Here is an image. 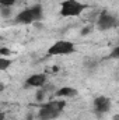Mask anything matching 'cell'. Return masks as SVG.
I'll return each mask as SVG.
<instances>
[{"instance_id":"cell-12","label":"cell","mask_w":119,"mask_h":120,"mask_svg":"<svg viewBox=\"0 0 119 120\" xmlns=\"http://www.w3.org/2000/svg\"><path fill=\"white\" fill-rule=\"evenodd\" d=\"M17 0H0V7H13Z\"/></svg>"},{"instance_id":"cell-15","label":"cell","mask_w":119,"mask_h":120,"mask_svg":"<svg viewBox=\"0 0 119 120\" xmlns=\"http://www.w3.org/2000/svg\"><path fill=\"white\" fill-rule=\"evenodd\" d=\"M91 31H92V27H84L83 30L80 31V35H83V36H84V35H88Z\"/></svg>"},{"instance_id":"cell-11","label":"cell","mask_w":119,"mask_h":120,"mask_svg":"<svg viewBox=\"0 0 119 120\" xmlns=\"http://www.w3.org/2000/svg\"><path fill=\"white\" fill-rule=\"evenodd\" d=\"M45 95H46V91L44 90V88H41V90H38L35 92V101L36 102H44V99H45Z\"/></svg>"},{"instance_id":"cell-18","label":"cell","mask_w":119,"mask_h":120,"mask_svg":"<svg viewBox=\"0 0 119 120\" xmlns=\"http://www.w3.org/2000/svg\"><path fill=\"white\" fill-rule=\"evenodd\" d=\"M52 70H53L52 73H58V70H59V67H56V66H55V67H52Z\"/></svg>"},{"instance_id":"cell-2","label":"cell","mask_w":119,"mask_h":120,"mask_svg":"<svg viewBox=\"0 0 119 120\" xmlns=\"http://www.w3.org/2000/svg\"><path fill=\"white\" fill-rule=\"evenodd\" d=\"M44 17V8L41 4H35L32 7L28 8H24L23 11H20L16 18H14V22L17 24H36L38 21H41Z\"/></svg>"},{"instance_id":"cell-14","label":"cell","mask_w":119,"mask_h":120,"mask_svg":"<svg viewBox=\"0 0 119 120\" xmlns=\"http://www.w3.org/2000/svg\"><path fill=\"white\" fill-rule=\"evenodd\" d=\"M0 55H1V57H8L11 55V50L8 48H0Z\"/></svg>"},{"instance_id":"cell-9","label":"cell","mask_w":119,"mask_h":120,"mask_svg":"<svg viewBox=\"0 0 119 120\" xmlns=\"http://www.w3.org/2000/svg\"><path fill=\"white\" fill-rule=\"evenodd\" d=\"M11 60L8 59V57H1L0 56V71H4V70H7L10 66H11Z\"/></svg>"},{"instance_id":"cell-3","label":"cell","mask_w":119,"mask_h":120,"mask_svg":"<svg viewBox=\"0 0 119 120\" xmlns=\"http://www.w3.org/2000/svg\"><path fill=\"white\" fill-rule=\"evenodd\" d=\"M87 8H88V4H84L79 0H64L60 4L59 14L62 17H79Z\"/></svg>"},{"instance_id":"cell-17","label":"cell","mask_w":119,"mask_h":120,"mask_svg":"<svg viewBox=\"0 0 119 120\" xmlns=\"http://www.w3.org/2000/svg\"><path fill=\"white\" fill-rule=\"evenodd\" d=\"M4 119H6V115L3 112H0V120H4Z\"/></svg>"},{"instance_id":"cell-8","label":"cell","mask_w":119,"mask_h":120,"mask_svg":"<svg viewBox=\"0 0 119 120\" xmlns=\"http://www.w3.org/2000/svg\"><path fill=\"white\" fill-rule=\"evenodd\" d=\"M79 94V91L73 87H63V88H59V90L55 91V96L56 98H71V96H76Z\"/></svg>"},{"instance_id":"cell-4","label":"cell","mask_w":119,"mask_h":120,"mask_svg":"<svg viewBox=\"0 0 119 120\" xmlns=\"http://www.w3.org/2000/svg\"><path fill=\"white\" fill-rule=\"evenodd\" d=\"M76 52V45L70 41H58L53 45L49 46L48 49V55L49 56H66V55H71Z\"/></svg>"},{"instance_id":"cell-6","label":"cell","mask_w":119,"mask_h":120,"mask_svg":"<svg viewBox=\"0 0 119 120\" xmlns=\"http://www.w3.org/2000/svg\"><path fill=\"white\" fill-rule=\"evenodd\" d=\"M111 99L108 96H104V95H99L97 96L94 101H92V108H94V112L97 115H104V113H108L109 109H111Z\"/></svg>"},{"instance_id":"cell-7","label":"cell","mask_w":119,"mask_h":120,"mask_svg":"<svg viewBox=\"0 0 119 120\" xmlns=\"http://www.w3.org/2000/svg\"><path fill=\"white\" fill-rule=\"evenodd\" d=\"M46 82H48L46 74L38 73V74H32V75H30V77L25 80L24 87H25V88H42Z\"/></svg>"},{"instance_id":"cell-20","label":"cell","mask_w":119,"mask_h":120,"mask_svg":"<svg viewBox=\"0 0 119 120\" xmlns=\"http://www.w3.org/2000/svg\"><path fill=\"white\" fill-rule=\"evenodd\" d=\"M114 120H119V117H118V115H115V116H114Z\"/></svg>"},{"instance_id":"cell-10","label":"cell","mask_w":119,"mask_h":120,"mask_svg":"<svg viewBox=\"0 0 119 120\" xmlns=\"http://www.w3.org/2000/svg\"><path fill=\"white\" fill-rule=\"evenodd\" d=\"M0 14L3 18H10L13 14V7H0Z\"/></svg>"},{"instance_id":"cell-19","label":"cell","mask_w":119,"mask_h":120,"mask_svg":"<svg viewBox=\"0 0 119 120\" xmlns=\"http://www.w3.org/2000/svg\"><path fill=\"white\" fill-rule=\"evenodd\" d=\"M27 120H32V115H31V113L30 115H27Z\"/></svg>"},{"instance_id":"cell-1","label":"cell","mask_w":119,"mask_h":120,"mask_svg":"<svg viewBox=\"0 0 119 120\" xmlns=\"http://www.w3.org/2000/svg\"><path fill=\"white\" fill-rule=\"evenodd\" d=\"M64 106H66L64 99H62V98L53 99L48 103H42L36 116L39 120H55L59 117V115L64 109Z\"/></svg>"},{"instance_id":"cell-16","label":"cell","mask_w":119,"mask_h":120,"mask_svg":"<svg viewBox=\"0 0 119 120\" xmlns=\"http://www.w3.org/2000/svg\"><path fill=\"white\" fill-rule=\"evenodd\" d=\"M4 90H6V85H4L3 82H0V94H1V92H3Z\"/></svg>"},{"instance_id":"cell-5","label":"cell","mask_w":119,"mask_h":120,"mask_svg":"<svg viewBox=\"0 0 119 120\" xmlns=\"http://www.w3.org/2000/svg\"><path fill=\"white\" fill-rule=\"evenodd\" d=\"M118 27V18L116 15L111 14L107 10H102L97 18V30L98 31H109Z\"/></svg>"},{"instance_id":"cell-13","label":"cell","mask_w":119,"mask_h":120,"mask_svg":"<svg viewBox=\"0 0 119 120\" xmlns=\"http://www.w3.org/2000/svg\"><path fill=\"white\" fill-rule=\"evenodd\" d=\"M108 59H119V46H115L112 52L108 55Z\"/></svg>"}]
</instances>
